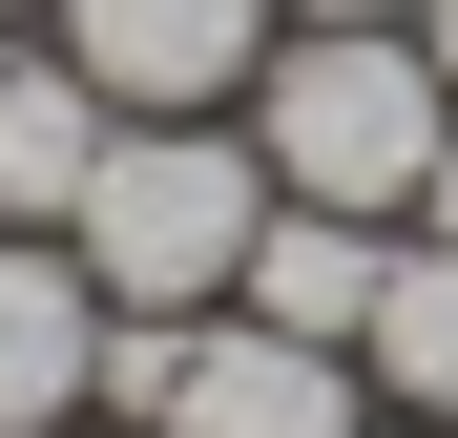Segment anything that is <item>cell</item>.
Masks as SVG:
<instances>
[{
    "instance_id": "obj_1",
    "label": "cell",
    "mask_w": 458,
    "mask_h": 438,
    "mask_svg": "<svg viewBox=\"0 0 458 438\" xmlns=\"http://www.w3.org/2000/svg\"><path fill=\"white\" fill-rule=\"evenodd\" d=\"M229 125L271 146L292 209H375V230H417V167L458 146V84L417 63V21H292Z\"/></svg>"
},
{
    "instance_id": "obj_2",
    "label": "cell",
    "mask_w": 458,
    "mask_h": 438,
    "mask_svg": "<svg viewBox=\"0 0 458 438\" xmlns=\"http://www.w3.org/2000/svg\"><path fill=\"white\" fill-rule=\"evenodd\" d=\"M250 230H271V146L250 125H125L84 167V209H63V251H84L105 313H229Z\"/></svg>"
},
{
    "instance_id": "obj_3",
    "label": "cell",
    "mask_w": 458,
    "mask_h": 438,
    "mask_svg": "<svg viewBox=\"0 0 458 438\" xmlns=\"http://www.w3.org/2000/svg\"><path fill=\"white\" fill-rule=\"evenodd\" d=\"M42 21H63V63H84L125 125H229V105H250V63L292 42L271 0H42Z\"/></svg>"
},
{
    "instance_id": "obj_4",
    "label": "cell",
    "mask_w": 458,
    "mask_h": 438,
    "mask_svg": "<svg viewBox=\"0 0 458 438\" xmlns=\"http://www.w3.org/2000/svg\"><path fill=\"white\" fill-rule=\"evenodd\" d=\"M146 438H375V376H354L334 334H271V313H208Z\"/></svg>"
},
{
    "instance_id": "obj_5",
    "label": "cell",
    "mask_w": 458,
    "mask_h": 438,
    "mask_svg": "<svg viewBox=\"0 0 458 438\" xmlns=\"http://www.w3.org/2000/svg\"><path fill=\"white\" fill-rule=\"evenodd\" d=\"M105 376V292L63 230H0V438H42V417H84Z\"/></svg>"
},
{
    "instance_id": "obj_6",
    "label": "cell",
    "mask_w": 458,
    "mask_h": 438,
    "mask_svg": "<svg viewBox=\"0 0 458 438\" xmlns=\"http://www.w3.org/2000/svg\"><path fill=\"white\" fill-rule=\"evenodd\" d=\"M375 292H396V230L375 209H292L271 188V230H250V271H229V313H271V334H375Z\"/></svg>"
},
{
    "instance_id": "obj_7",
    "label": "cell",
    "mask_w": 458,
    "mask_h": 438,
    "mask_svg": "<svg viewBox=\"0 0 458 438\" xmlns=\"http://www.w3.org/2000/svg\"><path fill=\"white\" fill-rule=\"evenodd\" d=\"M105 146H125V105L84 84V63H21V42H0V230H63V209H84V167H105Z\"/></svg>"
},
{
    "instance_id": "obj_8",
    "label": "cell",
    "mask_w": 458,
    "mask_h": 438,
    "mask_svg": "<svg viewBox=\"0 0 458 438\" xmlns=\"http://www.w3.org/2000/svg\"><path fill=\"white\" fill-rule=\"evenodd\" d=\"M354 376H375V417H458V251H437V230L396 251V292H375V334H354Z\"/></svg>"
},
{
    "instance_id": "obj_9",
    "label": "cell",
    "mask_w": 458,
    "mask_h": 438,
    "mask_svg": "<svg viewBox=\"0 0 458 438\" xmlns=\"http://www.w3.org/2000/svg\"><path fill=\"white\" fill-rule=\"evenodd\" d=\"M417 230H437V251H458V146H437V167H417Z\"/></svg>"
},
{
    "instance_id": "obj_10",
    "label": "cell",
    "mask_w": 458,
    "mask_h": 438,
    "mask_svg": "<svg viewBox=\"0 0 458 438\" xmlns=\"http://www.w3.org/2000/svg\"><path fill=\"white\" fill-rule=\"evenodd\" d=\"M271 21H417V0H271Z\"/></svg>"
},
{
    "instance_id": "obj_11",
    "label": "cell",
    "mask_w": 458,
    "mask_h": 438,
    "mask_svg": "<svg viewBox=\"0 0 458 438\" xmlns=\"http://www.w3.org/2000/svg\"><path fill=\"white\" fill-rule=\"evenodd\" d=\"M417 63H437V84H458V0H417Z\"/></svg>"
},
{
    "instance_id": "obj_12",
    "label": "cell",
    "mask_w": 458,
    "mask_h": 438,
    "mask_svg": "<svg viewBox=\"0 0 458 438\" xmlns=\"http://www.w3.org/2000/svg\"><path fill=\"white\" fill-rule=\"evenodd\" d=\"M42 438H146V417H42Z\"/></svg>"
},
{
    "instance_id": "obj_13",
    "label": "cell",
    "mask_w": 458,
    "mask_h": 438,
    "mask_svg": "<svg viewBox=\"0 0 458 438\" xmlns=\"http://www.w3.org/2000/svg\"><path fill=\"white\" fill-rule=\"evenodd\" d=\"M375 438H458V417H375Z\"/></svg>"
},
{
    "instance_id": "obj_14",
    "label": "cell",
    "mask_w": 458,
    "mask_h": 438,
    "mask_svg": "<svg viewBox=\"0 0 458 438\" xmlns=\"http://www.w3.org/2000/svg\"><path fill=\"white\" fill-rule=\"evenodd\" d=\"M0 21H21V0H0Z\"/></svg>"
}]
</instances>
